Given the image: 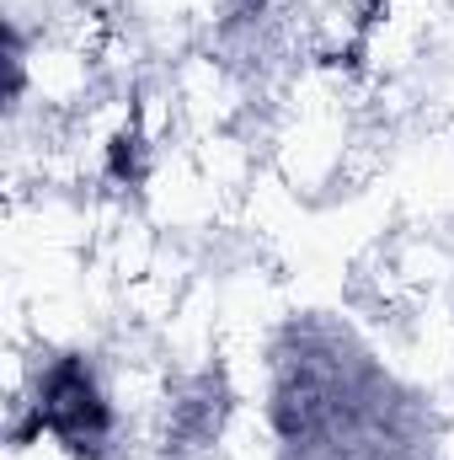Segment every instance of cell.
<instances>
[{
  "label": "cell",
  "mask_w": 454,
  "mask_h": 460,
  "mask_svg": "<svg viewBox=\"0 0 454 460\" xmlns=\"http://www.w3.org/2000/svg\"><path fill=\"white\" fill-rule=\"evenodd\" d=\"M171 97H177V118L193 139L204 134H225L246 113V81L225 54H182L171 70Z\"/></svg>",
  "instance_id": "cell-1"
}]
</instances>
